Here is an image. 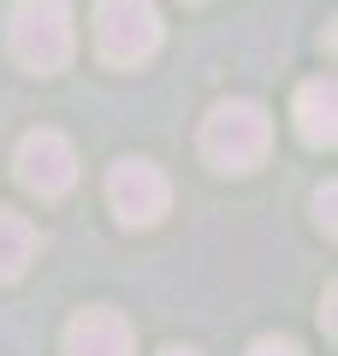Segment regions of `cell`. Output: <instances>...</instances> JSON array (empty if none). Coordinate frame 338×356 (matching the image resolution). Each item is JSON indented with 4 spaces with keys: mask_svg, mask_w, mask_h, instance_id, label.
I'll return each instance as SVG.
<instances>
[{
    "mask_svg": "<svg viewBox=\"0 0 338 356\" xmlns=\"http://www.w3.org/2000/svg\"><path fill=\"white\" fill-rule=\"evenodd\" d=\"M297 137L309 143V149H332L338 137V95H332V77H309V83L297 89Z\"/></svg>",
    "mask_w": 338,
    "mask_h": 356,
    "instance_id": "obj_7",
    "label": "cell"
},
{
    "mask_svg": "<svg viewBox=\"0 0 338 356\" xmlns=\"http://www.w3.org/2000/svg\"><path fill=\"white\" fill-rule=\"evenodd\" d=\"M250 356H303V350H297L291 339H255V344H250Z\"/></svg>",
    "mask_w": 338,
    "mask_h": 356,
    "instance_id": "obj_9",
    "label": "cell"
},
{
    "mask_svg": "<svg viewBox=\"0 0 338 356\" xmlns=\"http://www.w3.org/2000/svg\"><path fill=\"white\" fill-rule=\"evenodd\" d=\"M65 356H137V332L119 309L95 303V309H77L72 327H65Z\"/></svg>",
    "mask_w": 338,
    "mask_h": 356,
    "instance_id": "obj_6",
    "label": "cell"
},
{
    "mask_svg": "<svg viewBox=\"0 0 338 356\" xmlns=\"http://www.w3.org/2000/svg\"><path fill=\"white\" fill-rule=\"evenodd\" d=\"M273 149V119L255 102H220L202 119V161L214 172H255Z\"/></svg>",
    "mask_w": 338,
    "mask_h": 356,
    "instance_id": "obj_1",
    "label": "cell"
},
{
    "mask_svg": "<svg viewBox=\"0 0 338 356\" xmlns=\"http://www.w3.org/2000/svg\"><path fill=\"white\" fill-rule=\"evenodd\" d=\"M161 356H196V350H184V344H172V350H161Z\"/></svg>",
    "mask_w": 338,
    "mask_h": 356,
    "instance_id": "obj_11",
    "label": "cell"
},
{
    "mask_svg": "<svg viewBox=\"0 0 338 356\" xmlns=\"http://www.w3.org/2000/svg\"><path fill=\"white\" fill-rule=\"evenodd\" d=\"M13 60L30 72H60L72 60V6L65 0H18L13 6Z\"/></svg>",
    "mask_w": 338,
    "mask_h": 356,
    "instance_id": "obj_2",
    "label": "cell"
},
{
    "mask_svg": "<svg viewBox=\"0 0 338 356\" xmlns=\"http://www.w3.org/2000/svg\"><path fill=\"white\" fill-rule=\"evenodd\" d=\"M13 166H18V184L30 196H42V202H54V196H65L77 184V154H72V143L60 131H30L18 143Z\"/></svg>",
    "mask_w": 338,
    "mask_h": 356,
    "instance_id": "obj_5",
    "label": "cell"
},
{
    "mask_svg": "<svg viewBox=\"0 0 338 356\" xmlns=\"http://www.w3.org/2000/svg\"><path fill=\"white\" fill-rule=\"evenodd\" d=\"M95 48L107 65H143L161 48V13L154 0H101L95 6Z\"/></svg>",
    "mask_w": 338,
    "mask_h": 356,
    "instance_id": "obj_3",
    "label": "cell"
},
{
    "mask_svg": "<svg viewBox=\"0 0 338 356\" xmlns=\"http://www.w3.org/2000/svg\"><path fill=\"white\" fill-rule=\"evenodd\" d=\"M107 202L119 214V226H154L172 208V184L154 161H119L107 178Z\"/></svg>",
    "mask_w": 338,
    "mask_h": 356,
    "instance_id": "obj_4",
    "label": "cell"
},
{
    "mask_svg": "<svg viewBox=\"0 0 338 356\" xmlns=\"http://www.w3.org/2000/svg\"><path fill=\"white\" fill-rule=\"evenodd\" d=\"M332 202H338V196H332V184H321V191H314V220H321L326 232H332Z\"/></svg>",
    "mask_w": 338,
    "mask_h": 356,
    "instance_id": "obj_10",
    "label": "cell"
},
{
    "mask_svg": "<svg viewBox=\"0 0 338 356\" xmlns=\"http://www.w3.org/2000/svg\"><path fill=\"white\" fill-rule=\"evenodd\" d=\"M36 226H30L24 214H13V208H0V285L24 280V267L36 261Z\"/></svg>",
    "mask_w": 338,
    "mask_h": 356,
    "instance_id": "obj_8",
    "label": "cell"
}]
</instances>
